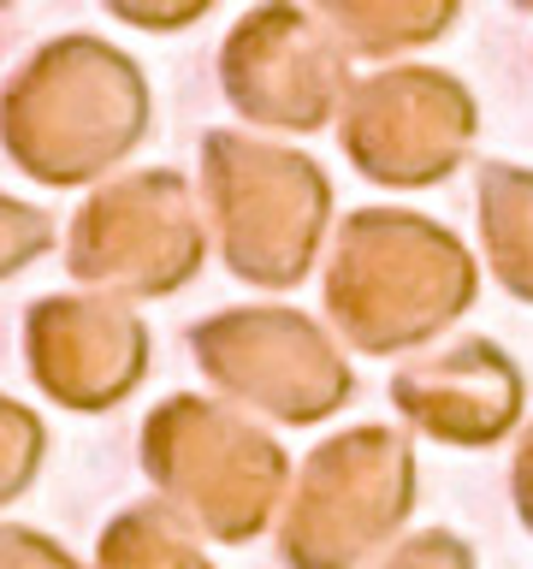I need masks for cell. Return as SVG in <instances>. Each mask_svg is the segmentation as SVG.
<instances>
[{
  "mask_svg": "<svg viewBox=\"0 0 533 569\" xmlns=\"http://www.w3.org/2000/svg\"><path fill=\"white\" fill-rule=\"evenodd\" d=\"M48 238H53V226H48L42 208H24V202H12V196H0V279L18 273V267H30L48 249Z\"/></svg>",
  "mask_w": 533,
  "mask_h": 569,
  "instance_id": "17",
  "label": "cell"
},
{
  "mask_svg": "<svg viewBox=\"0 0 533 569\" xmlns=\"http://www.w3.org/2000/svg\"><path fill=\"white\" fill-rule=\"evenodd\" d=\"M95 569H208V558L167 505H137L107 522Z\"/></svg>",
  "mask_w": 533,
  "mask_h": 569,
  "instance_id": "14",
  "label": "cell"
},
{
  "mask_svg": "<svg viewBox=\"0 0 533 569\" xmlns=\"http://www.w3.org/2000/svg\"><path fill=\"white\" fill-rule=\"evenodd\" d=\"M391 403L415 433L439 445H480L510 439V427L522 421L527 380L492 338H456L444 350H421L391 373Z\"/></svg>",
  "mask_w": 533,
  "mask_h": 569,
  "instance_id": "11",
  "label": "cell"
},
{
  "mask_svg": "<svg viewBox=\"0 0 533 569\" xmlns=\"http://www.w3.org/2000/svg\"><path fill=\"white\" fill-rule=\"evenodd\" d=\"M456 0H398V7H320L326 30L338 36L344 53H368V60H391V53L426 48L456 24Z\"/></svg>",
  "mask_w": 533,
  "mask_h": 569,
  "instance_id": "13",
  "label": "cell"
},
{
  "mask_svg": "<svg viewBox=\"0 0 533 569\" xmlns=\"http://www.w3.org/2000/svg\"><path fill=\"white\" fill-rule=\"evenodd\" d=\"M202 184L220 226L225 267L261 291H291L314 267V249L332 220V184L309 154L273 142L208 131L202 137Z\"/></svg>",
  "mask_w": 533,
  "mask_h": 569,
  "instance_id": "5",
  "label": "cell"
},
{
  "mask_svg": "<svg viewBox=\"0 0 533 569\" xmlns=\"http://www.w3.org/2000/svg\"><path fill=\"white\" fill-rule=\"evenodd\" d=\"M373 569H474V546L451 528H426V533H403L391 551H380Z\"/></svg>",
  "mask_w": 533,
  "mask_h": 569,
  "instance_id": "16",
  "label": "cell"
},
{
  "mask_svg": "<svg viewBox=\"0 0 533 569\" xmlns=\"http://www.w3.org/2000/svg\"><path fill=\"white\" fill-rule=\"evenodd\" d=\"M24 345L36 386L66 409H113L149 373V332L113 297H42Z\"/></svg>",
  "mask_w": 533,
  "mask_h": 569,
  "instance_id": "10",
  "label": "cell"
},
{
  "mask_svg": "<svg viewBox=\"0 0 533 569\" xmlns=\"http://www.w3.org/2000/svg\"><path fill=\"white\" fill-rule=\"evenodd\" d=\"M220 78L243 119L279 131H320L350 101V60L320 7H255L225 36Z\"/></svg>",
  "mask_w": 533,
  "mask_h": 569,
  "instance_id": "9",
  "label": "cell"
},
{
  "mask_svg": "<svg viewBox=\"0 0 533 569\" xmlns=\"http://www.w3.org/2000/svg\"><path fill=\"white\" fill-rule=\"evenodd\" d=\"M42 451H48L42 421H36L24 403L0 398V505H7V498H18V492L36 480V469H42Z\"/></svg>",
  "mask_w": 533,
  "mask_h": 569,
  "instance_id": "15",
  "label": "cell"
},
{
  "mask_svg": "<svg viewBox=\"0 0 533 569\" xmlns=\"http://www.w3.org/2000/svg\"><path fill=\"white\" fill-rule=\"evenodd\" d=\"M350 167L385 190L444 184L480 137L469 83L439 66H385L350 89L338 113Z\"/></svg>",
  "mask_w": 533,
  "mask_h": 569,
  "instance_id": "6",
  "label": "cell"
},
{
  "mask_svg": "<svg viewBox=\"0 0 533 569\" xmlns=\"http://www.w3.org/2000/svg\"><path fill=\"white\" fill-rule=\"evenodd\" d=\"M415 510V445L398 427H350L320 439L284 487L279 558L291 569H362L398 546Z\"/></svg>",
  "mask_w": 533,
  "mask_h": 569,
  "instance_id": "4",
  "label": "cell"
},
{
  "mask_svg": "<svg viewBox=\"0 0 533 569\" xmlns=\"http://www.w3.org/2000/svg\"><path fill=\"white\" fill-rule=\"evenodd\" d=\"M119 18H131V24H190V18H202L208 7H113Z\"/></svg>",
  "mask_w": 533,
  "mask_h": 569,
  "instance_id": "20",
  "label": "cell"
},
{
  "mask_svg": "<svg viewBox=\"0 0 533 569\" xmlns=\"http://www.w3.org/2000/svg\"><path fill=\"white\" fill-rule=\"evenodd\" d=\"M142 131H149V83L95 36L48 42L0 101V142L42 184H83L119 167Z\"/></svg>",
  "mask_w": 533,
  "mask_h": 569,
  "instance_id": "2",
  "label": "cell"
},
{
  "mask_svg": "<svg viewBox=\"0 0 533 569\" xmlns=\"http://www.w3.org/2000/svg\"><path fill=\"white\" fill-rule=\"evenodd\" d=\"M190 350L225 398L255 403L261 416H273L284 427L326 421L355 391L350 362L338 356L332 338L309 315L273 309V302L208 315L190 332Z\"/></svg>",
  "mask_w": 533,
  "mask_h": 569,
  "instance_id": "7",
  "label": "cell"
},
{
  "mask_svg": "<svg viewBox=\"0 0 533 569\" xmlns=\"http://www.w3.org/2000/svg\"><path fill=\"white\" fill-rule=\"evenodd\" d=\"M480 297V267L451 226L415 208H355L338 226L326 315L344 345L403 356L451 332Z\"/></svg>",
  "mask_w": 533,
  "mask_h": 569,
  "instance_id": "1",
  "label": "cell"
},
{
  "mask_svg": "<svg viewBox=\"0 0 533 569\" xmlns=\"http://www.w3.org/2000/svg\"><path fill=\"white\" fill-rule=\"evenodd\" d=\"M480 243L497 284L515 302H533V167H480Z\"/></svg>",
  "mask_w": 533,
  "mask_h": 569,
  "instance_id": "12",
  "label": "cell"
},
{
  "mask_svg": "<svg viewBox=\"0 0 533 569\" xmlns=\"http://www.w3.org/2000/svg\"><path fill=\"white\" fill-rule=\"evenodd\" d=\"M142 469L160 498L178 510L184 528H202L225 546H243L273 522L284 505V462L279 439L213 398H167L142 427Z\"/></svg>",
  "mask_w": 533,
  "mask_h": 569,
  "instance_id": "3",
  "label": "cell"
},
{
  "mask_svg": "<svg viewBox=\"0 0 533 569\" xmlns=\"http://www.w3.org/2000/svg\"><path fill=\"white\" fill-rule=\"evenodd\" d=\"M66 267L113 302L167 297L202 267V226L178 172H137L95 190L71 220Z\"/></svg>",
  "mask_w": 533,
  "mask_h": 569,
  "instance_id": "8",
  "label": "cell"
},
{
  "mask_svg": "<svg viewBox=\"0 0 533 569\" xmlns=\"http://www.w3.org/2000/svg\"><path fill=\"white\" fill-rule=\"evenodd\" d=\"M510 498H515V516H522V528L533 533V427L522 433V445H515V462H510Z\"/></svg>",
  "mask_w": 533,
  "mask_h": 569,
  "instance_id": "19",
  "label": "cell"
},
{
  "mask_svg": "<svg viewBox=\"0 0 533 569\" xmlns=\"http://www.w3.org/2000/svg\"><path fill=\"white\" fill-rule=\"evenodd\" d=\"M0 569H83L66 546L42 540L36 528H0Z\"/></svg>",
  "mask_w": 533,
  "mask_h": 569,
  "instance_id": "18",
  "label": "cell"
}]
</instances>
